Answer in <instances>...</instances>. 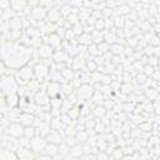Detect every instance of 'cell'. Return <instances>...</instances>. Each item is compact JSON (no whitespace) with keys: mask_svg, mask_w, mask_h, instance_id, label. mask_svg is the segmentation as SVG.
Masks as SVG:
<instances>
[{"mask_svg":"<svg viewBox=\"0 0 160 160\" xmlns=\"http://www.w3.org/2000/svg\"><path fill=\"white\" fill-rule=\"evenodd\" d=\"M66 52L62 50V49H56L55 51H54V54H52V60H54V62L55 64H60V62H64L65 60H66Z\"/></svg>","mask_w":160,"mask_h":160,"instance_id":"obj_19","label":"cell"},{"mask_svg":"<svg viewBox=\"0 0 160 160\" xmlns=\"http://www.w3.org/2000/svg\"><path fill=\"white\" fill-rule=\"evenodd\" d=\"M50 125L52 130H60L62 128V120L60 116H52L50 120Z\"/></svg>","mask_w":160,"mask_h":160,"instance_id":"obj_23","label":"cell"},{"mask_svg":"<svg viewBox=\"0 0 160 160\" xmlns=\"http://www.w3.org/2000/svg\"><path fill=\"white\" fill-rule=\"evenodd\" d=\"M46 140L49 142H55V144H61L62 142V138L60 136L59 130H51L49 132V135L46 136Z\"/></svg>","mask_w":160,"mask_h":160,"instance_id":"obj_20","label":"cell"},{"mask_svg":"<svg viewBox=\"0 0 160 160\" xmlns=\"http://www.w3.org/2000/svg\"><path fill=\"white\" fill-rule=\"evenodd\" d=\"M84 152V146L80 144H75L70 148V155L71 156H81V154Z\"/></svg>","mask_w":160,"mask_h":160,"instance_id":"obj_24","label":"cell"},{"mask_svg":"<svg viewBox=\"0 0 160 160\" xmlns=\"http://www.w3.org/2000/svg\"><path fill=\"white\" fill-rule=\"evenodd\" d=\"M61 85L59 81H55V80H51V81H48L46 85H45V90L46 92L49 94L50 98H56V96H60L61 94Z\"/></svg>","mask_w":160,"mask_h":160,"instance_id":"obj_10","label":"cell"},{"mask_svg":"<svg viewBox=\"0 0 160 160\" xmlns=\"http://www.w3.org/2000/svg\"><path fill=\"white\" fill-rule=\"evenodd\" d=\"M61 15H64V16H68V15H71V8H70V5L69 4H65V5H62V8H61Z\"/></svg>","mask_w":160,"mask_h":160,"instance_id":"obj_30","label":"cell"},{"mask_svg":"<svg viewBox=\"0 0 160 160\" xmlns=\"http://www.w3.org/2000/svg\"><path fill=\"white\" fill-rule=\"evenodd\" d=\"M54 51H55V50H54V48H52V46H50L48 42L41 44V45L36 49V52H38L39 58H40V59H42V60H46V59L52 58Z\"/></svg>","mask_w":160,"mask_h":160,"instance_id":"obj_12","label":"cell"},{"mask_svg":"<svg viewBox=\"0 0 160 160\" xmlns=\"http://www.w3.org/2000/svg\"><path fill=\"white\" fill-rule=\"evenodd\" d=\"M35 120H36L35 114L28 112V111H21V112L19 114V116L16 118L15 121L21 122L24 126H30V125H34V124H35Z\"/></svg>","mask_w":160,"mask_h":160,"instance_id":"obj_11","label":"cell"},{"mask_svg":"<svg viewBox=\"0 0 160 160\" xmlns=\"http://www.w3.org/2000/svg\"><path fill=\"white\" fill-rule=\"evenodd\" d=\"M15 79H16V81H18L20 88L29 85L30 81L35 79V76H34V66L28 64V65H25V66H22L20 69H18L16 72H15Z\"/></svg>","mask_w":160,"mask_h":160,"instance_id":"obj_3","label":"cell"},{"mask_svg":"<svg viewBox=\"0 0 160 160\" xmlns=\"http://www.w3.org/2000/svg\"><path fill=\"white\" fill-rule=\"evenodd\" d=\"M106 112V109L104 106H100V105H96L95 109L92 110V115L96 116V118H102Z\"/></svg>","mask_w":160,"mask_h":160,"instance_id":"obj_29","label":"cell"},{"mask_svg":"<svg viewBox=\"0 0 160 160\" xmlns=\"http://www.w3.org/2000/svg\"><path fill=\"white\" fill-rule=\"evenodd\" d=\"M112 49H115V50H112L114 54H121V52H122V46H119V45L115 46V45H114Z\"/></svg>","mask_w":160,"mask_h":160,"instance_id":"obj_32","label":"cell"},{"mask_svg":"<svg viewBox=\"0 0 160 160\" xmlns=\"http://www.w3.org/2000/svg\"><path fill=\"white\" fill-rule=\"evenodd\" d=\"M34 76L38 81L44 82L50 76V65H48L45 61H38L34 65Z\"/></svg>","mask_w":160,"mask_h":160,"instance_id":"obj_5","label":"cell"},{"mask_svg":"<svg viewBox=\"0 0 160 160\" xmlns=\"http://www.w3.org/2000/svg\"><path fill=\"white\" fill-rule=\"evenodd\" d=\"M48 12H49V9L40 4L36 6H32V9L30 10V16L36 21H44V19L48 16Z\"/></svg>","mask_w":160,"mask_h":160,"instance_id":"obj_9","label":"cell"},{"mask_svg":"<svg viewBox=\"0 0 160 160\" xmlns=\"http://www.w3.org/2000/svg\"><path fill=\"white\" fill-rule=\"evenodd\" d=\"M24 132H25V126L21 122L15 121V120L12 122H9L8 126L2 130V134H6L16 139H24Z\"/></svg>","mask_w":160,"mask_h":160,"instance_id":"obj_4","label":"cell"},{"mask_svg":"<svg viewBox=\"0 0 160 160\" xmlns=\"http://www.w3.org/2000/svg\"><path fill=\"white\" fill-rule=\"evenodd\" d=\"M16 155H18V159H20V160H29V159H32L36 156L35 151L32 149H30L29 146L28 148H24V146L18 148Z\"/></svg>","mask_w":160,"mask_h":160,"instance_id":"obj_13","label":"cell"},{"mask_svg":"<svg viewBox=\"0 0 160 160\" xmlns=\"http://www.w3.org/2000/svg\"><path fill=\"white\" fill-rule=\"evenodd\" d=\"M60 16H61V11H60V10H58V9H51V10H49L46 18H48V21L55 22L56 20L60 19Z\"/></svg>","mask_w":160,"mask_h":160,"instance_id":"obj_21","label":"cell"},{"mask_svg":"<svg viewBox=\"0 0 160 160\" xmlns=\"http://www.w3.org/2000/svg\"><path fill=\"white\" fill-rule=\"evenodd\" d=\"M44 152H45L48 156H50V158H55V156H58V155H59V144L49 142V141H48Z\"/></svg>","mask_w":160,"mask_h":160,"instance_id":"obj_16","label":"cell"},{"mask_svg":"<svg viewBox=\"0 0 160 160\" xmlns=\"http://www.w3.org/2000/svg\"><path fill=\"white\" fill-rule=\"evenodd\" d=\"M46 144H48L46 138H44V136H41V135H35L32 139L29 140L28 146H29L30 149H32V150L35 151V154H36V152H39V151H44Z\"/></svg>","mask_w":160,"mask_h":160,"instance_id":"obj_6","label":"cell"},{"mask_svg":"<svg viewBox=\"0 0 160 160\" xmlns=\"http://www.w3.org/2000/svg\"><path fill=\"white\" fill-rule=\"evenodd\" d=\"M70 148L71 146H69L66 142L59 144V155L60 156H68V155H70Z\"/></svg>","mask_w":160,"mask_h":160,"instance_id":"obj_26","label":"cell"},{"mask_svg":"<svg viewBox=\"0 0 160 160\" xmlns=\"http://www.w3.org/2000/svg\"><path fill=\"white\" fill-rule=\"evenodd\" d=\"M32 100H34V102H35L38 106L41 108V106H48V105H50L51 98L49 96V94L46 92L45 89H40L39 91H36V92L34 94Z\"/></svg>","mask_w":160,"mask_h":160,"instance_id":"obj_8","label":"cell"},{"mask_svg":"<svg viewBox=\"0 0 160 160\" xmlns=\"http://www.w3.org/2000/svg\"><path fill=\"white\" fill-rule=\"evenodd\" d=\"M61 40H62V36H60L58 32H52V34L48 35L46 42H48L50 46H52L54 49H58V48L61 45Z\"/></svg>","mask_w":160,"mask_h":160,"instance_id":"obj_14","label":"cell"},{"mask_svg":"<svg viewBox=\"0 0 160 160\" xmlns=\"http://www.w3.org/2000/svg\"><path fill=\"white\" fill-rule=\"evenodd\" d=\"M0 8H1V10L10 9V8H11V2H10V0H0Z\"/></svg>","mask_w":160,"mask_h":160,"instance_id":"obj_31","label":"cell"},{"mask_svg":"<svg viewBox=\"0 0 160 160\" xmlns=\"http://www.w3.org/2000/svg\"><path fill=\"white\" fill-rule=\"evenodd\" d=\"M32 48L20 41H1V62L9 69L18 70L29 64L32 56Z\"/></svg>","mask_w":160,"mask_h":160,"instance_id":"obj_1","label":"cell"},{"mask_svg":"<svg viewBox=\"0 0 160 160\" xmlns=\"http://www.w3.org/2000/svg\"><path fill=\"white\" fill-rule=\"evenodd\" d=\"M35 135H38L36 132V128L34 125H30V126H25V132H24V139H26L28 141L30 139H32Z\"/></svg>","mask_w":160,"mask_h":160,"instance_id":"obj_22","label":"cell"},{"mask_svg":"<svg viewBox=\"0 0 160 160\" xmlns=\"http://www.w3.org/2000/svg\"><path fill=\"white\" fill-rule=\"evenodd\" d=\"M76 92V98L78 100H81V101H86V100H90L94 95V88L90 86L89 84H82L78 88V90L75 91Z\"/></svg>","mask_w":160,"mask_h":160,"instance_id":"obj_7","label":"cell"},{"mask_svg":"<svg viewBox=\"0 0 160 160\" xmlns=\"http://www.w3.org/2000/svg\"><path fill=\"white\" fill-rule=\"evenodd\" d=\"M74 92V86L72 84H70V81H66L61 85V94H64L65 96H69Z\"/></svg>","mask_w":160,"mask_h":160,"instance_id":"obj_25","label":"cell"},{"mask_svg":"<svg viewBox=\"0 0 160 160\" xmlns=\"http://www.w3.org/2000/svg\"><path fill=\"white\" fill-rule=\"evenodd\" d=\"M75 139H76L78 142H84V141L88 139V132H86L85 130H76Z\"/></svg>","mask_w":160,"mask_h":160,"instance_id":"obj_28","label":"cell"},{"mask_svg":"<svg viewBox=\"0 0 160 160\" xmlns=\"http://www.w3.org/2000/svg\"><path fill=\"white\" fill-rule=\"evenodd\" d=\"M1 94L2 96H8L10 94H16L19 92V84L15 79V75H10V74H2L1 76Z\"/></svg>","mask_w":160,"mask_h":160,"instance_id":"obj_2","label":"cell"},{"mask_svg":"<svg viewBox=\"0 0 160 160\" xmlns=\"http://www.w3.org/2000/svg\"><path fill=\"white\" fill-rule=\"evenodd\" d=\"M0 159H1V160H10V159L16 160V159H18V155H16V151H15V150H11V151H10V149L1 146V150H0Z\"/></svg>","mask_w":160,"mask_h":160,"instance_id":"obj_18","label":"cell"},{"mask_svg":"<svg viewBox=\"0 0 160 160\" xmlns=\"http://www.w3.org/2000/svg\"><path fill=\"white\" fill-rule=\"evenodd\" d=\"M22 19L18 15L12 16L10 20H8V25H9V29L10 30H21L22 29Z\"/></svg>","mask_w":160,"mask_h":160,"instance_id":"obj_15","label":"cell"},{"mask_svg":"<svg viewBox=\"0 0 160 160\" xmlns=\"http://www.w3.org/2000/svg\"><path fill=\"white\" fill-rule=\"evenodd\" d=\"M55 29H56V25L54 22H51V21H48V22H45V25H44V28L41 30L45 31L48 35H50V34L55 32Z\"/></svg>","mask_w":160,"mask_h":160,"instance_id":"obj_27","label":"cell"},{"mask_svg":"<svg viewBox=\"0 0 160 160\" xmlns=\"http://www.w3.org/2000/svg\"><path fill=\"white\" fill-rule=\"evenodd\" d=\"M11 2V9H14L16 12H22L28 4H29V0H10Z\"/></svg>","mask_w":160,"mask_h":160,"instance_id":"obj_17","label":"cell"}]
</instances>
